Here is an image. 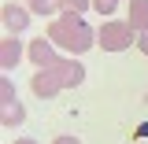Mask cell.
I'll list each match as a JSON object with an SVG mask.
<instances>
[{
  "instance_id": "obj_11",
  "label": "cell",
  "mask_w": 148,
  "mask_h": 144,
  "mask_svg": "<svg viewBox=\"0 0 148 144\" xmlns=\"http://www.w3.org/2000/svg\"><path fill=\"white\" fill-rule=\"evenodd\" d=\"M115 8H119V0H92V11L96 15H115Z\"/></svg>"
},
{
  "instance_id": "obj_6",
  "label": "cell",
  "mask_w": 148,
  "mask_h": 144,
  "mask_svg": "<svg viewBox=\"0 0 148 144\" xmlns=\"http://www.w3.org/2000/svg\"><path fill=\"white\" fill-rule=\"evenodd\" d=\"M18 59H22V41H18V33H4V41H0V70L11 74L18 67Z\"/></svg>"
},
{
  "instance_id": "obj_7",
  "label": "cell",
  "mask_w": 148,
  "mask_h": 144,
  "mask_svg": "<svg viewBox=\"0 0 148 144\" xmlns=\"http://www.w3.org/2000/svg\"><path fill=\"white\" fill-rule=\"evenodd\" d=\"M26 55H30V63H34L37 70H41V67H52L56 59H59V55H56V44L48 41V37H37V41H30Z\"/></svg>"
},
{
  "instance_id": "obj_15",
  "label": "cell",
  "mask_w": 148,
  "mask_h": 144,
  "mask_svg": "<svg viewBox=\"0 0 148 144\" xmlns=\"http://www.w3.org/2000/svg\"><path fill=\"white\" fill-rule=\"evenodd\" d=\"M126 4H130V0H126Z\"/></svg>"
},
{
  "instance_id": "obj_2",
  "label": "cell",
  "mask_w": 148,
  "mask_h": 144,
  "mask_svg": "<svg viewBox=\"0 0 148 144\" xmlns=\"http://www.w3.org/2000/svg\"><path fill=\"white\" fill-rule=\"evenodd\" d=\"M137 37L141 33L130 26V18H108L96 30V48H104V52H126Z\"/></svg>"
},
{
  "instance_id": "obj_10",
  "label": "cell",
  "mask_w": 148,
  "mask_h": 144,
  "mask_svg": "<svg viewBox=\"0 0 148 144\" xmlns=\"http://www.w3.org/2000/svg\"><path fill=\"white\" fill-rule=\"evenodd\" d=\"M26 8H30L34 15H59V11H56V0H26Z\"/></svg>"
},
{
  "instance_id": "obj_5",
  "label": "cell",
  "mask_w": 148,
  "mask_h": 144,
  "mask_svg": "<svg viewBox=\"0 0 148 144\" xmlns=\"http://www.w3.org/2000/svg\"><path fill=\"white\" fill-rule=\"evenodd\" d=\"M0 18H4V33H22V30L30 26V18H34V11H30L26 4H15V0H4V4H0Z\"/></svg>"
},
{
  "instance_id": "obj_9",
  "label": "cell",
  "mask_w": 148,
  "mask_h": 144,
  "mask_svg": "<svg viewBox=\"0 0 148 144\" xmlns=\"http://www.w3.org/2000/svg\"><path fill=\"white\" fill-rule=\"evenodd\" d=\"M89 8H92V0H56L59 15H85Z\"/></svg>"
},
{
  "instance_id": "obj_1",
  "label": "cell",
  "mask_w": 148,
  "mask_h": 144,
  "mask_svg": "<svg viewBox=\"0 0 148 144\" xmlns=\"http://www.w3.org/2000/svg\"><path fill=\"white\" fill-rule=\"evenodd\" d=\"M48 41L56 48H63L67 55H82L89 48H96V30L82 15H56L48 22Z\"/></svg>"
},
{
  "instance_id": "obj_8",
  "label": "cell",
  "mask_w": 148,
  "mask_h": 144,
  "mask_svg": "<svg viewBox=\"0 0 148 144\" xmlns=\"http://www.w3.org/2000/svg\"><path fill=\"white\" fill-rule=\"evenodd\" d=\"M130 26L137 33L148 30V0H130Z\"/></svg>"
},
{
  "instance_id": "obj_12",
  "label": "cell",
  "mask_w": 148,
  "mask_h": 144,
  "mask_svg": "<svg viewBox=\"0 0 148 144\" xmlns=\"http://www.w3.org/2000/svg\"><path fill=\"white\" fill-rule=\"evenodd\" d=\"M52 144H82V141H78V137H71V133H59Z\"/></svg>"
},
{
  "instance_id": "obj_13",
  "label": "cell",
  "mask_w": 148,
  "mask_h": 144,
  "mask_svg": "<svg viewBox=\"0 0 148 144\" xmlns=\"http://www.w3.org/2000/svg\"><path fill=\"white\" fill-rule=\"evenodd\" d=\"M137 48H141V52L148 55V30H145V33H141V37H137Z\"/></svg>"
},
{
  "instance_id": "obj_4",
  "label": "cell",
  "mask_w": 148,
  "mask_h": 144,
  "mask_svg": "<svg viewBox=\"0 0 148 144\" xmlns=\"http://www.w3.org/2000/svg\"><path fill=\"white\" fill-rule=\"evenodd\" d=\"M30 89H34V96H41V100H52V96H59L67 85H63V78H59L56 67H41V70L34 74V81H30Z\"/></svg>"
},
{
  "instance_id": "obj_3",
  "label": "cell",
  "mask_w": 148,
  "mask_h": 144,
  "mask_svg": "<svg viewBox=\"0 0 148 144\" xmlns=\"http://www.w3.org/2000/svg\"><path fill=\"white\" fill-rule=\"evenodd\" d=\"M22 118H26V111L18 104V92H15V85H11V74H4V78H0V126L4 129H18Z\"/></svg>"
},
{
  "instance_id": "obj_14",
  "label": "cell",
  "mask_w": 148,
  "mask_h": 144,
  "mask_svg": "<svg viewBox=\"0 0 148 144\" xmlns=\"http://www.w3.org/2000/svg\"><path fill=\"white\" fill-rule=\"evenodd\" d=\"M15 144H37V141H30V137H18V141Z\"/></svg>"
}]
</instances>
